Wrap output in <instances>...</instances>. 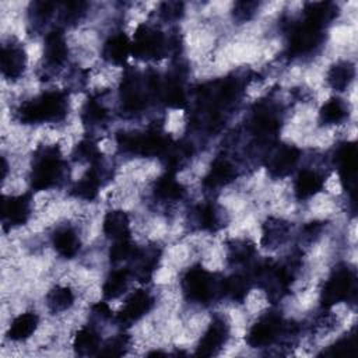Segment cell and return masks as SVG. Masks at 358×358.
<instances>
[{
  "instance_id": "obj_1",
  "label": "cell",
  "mask_w": 358,
  "mask_h": 358,
  "mask_svg": "<svg viewBox=\"0 0 358 358\" xmlns=\"http://www.w3.org/2000/svg\"><path fill=\"white\" fill-rule=\"evenodd\" d=\"M69 113V92L46 90L24 99L14 109V119L22 126L60 123Z\"/></svg>"
},
{
  "instance_id": "obj_2",
  "label": "cell",
  "mask_w": 358,
  "mask_h": 358,
  "mask_svg": "<svg viewBox=\"0 0 358 358\" xmlns=\"http://www.w3.org/2000/svg\"><path fill=\"white\" fill-rule=\"evenodd\" d=\"M67 173V162L63 158L60 147L56 144H43L36 147L29 162L27 180L31 190L48 192L60 186Z\"/></svg>"
},
{
  "instance_id": "obj_3",
  "label": "cell",
  "mask_w": 358,
  "mask_h": 358,
  "mask_svg": "<svg viewBox=\"0 0 358 358\" xmlns=\"http://www.w3.org/2000/svg\"><path fill=\"white\" fill-rule=\"evenodd\" d=\"M179 48V38L168 36L158 27L141 22L131 36V56L143 62H158Z\"/></svg>"
},
{
  "instance_id": "obj_4",
  "label": "cell",
  "mask_w": 358,
  "mask_h": 358,
  "mask_svg": "<svg viewBox=\"0 0 358 358\" xmlns=\"http://www.w3.org/2000/svg\"><path fill=\"white\" fill-rule=\"evenodd\" d=\"M222 277L210 271L201 264H193L180 277V289L185 299L190 303L207 306L213 301L222 298Z\"/></svg>"
},
{
  "instance_id": "obj_5",
  "label": "cell",
  "mask_w": 358,
  "mask_h": 358,
  "mask_svg": "<svg viewBox=\"0 0 358 358\" xmlns=\"http://www.w3.org/2000/svg\"><path fill=\"white\" fill-rule=\"evenodd\" d=\"M357 289V275L347 263H338L324 280L319 301L322 308H333L337 303L352 301Z\"/></svg>"
},
{
  "instance_id": "obj_6",
  "label": "cell",
  "mask_w": 358,
  "mask_h": 358,
  "mask_svg": "<svg viewBox=\"0 0 358 358\" xmlns=\"http://www.w3.org/2000/svg\"><path fill=\"white\" fill-rule=\"evenodd\" d=\"M287 320L274 309L263 310L249 326L245 341L249 348H268L280 344L284 336Z\"/></svg>"
},
{
  "instance_id": "obj_7",
  "label": "cell",
  "mask_w": 358,
  "mask_h": 358,
  "mask_svg": "<svg viewBox=\"0 0 358 358\" xmlns=\"http://www.w3.org/2000/svg\"><path fill=\"white\" fill-rule=\"evenodd\" d=\"M155 305V298L147 288H137L126 294L120 308L115 312V322L124 330L145 317Z\"/></svg>"
},
{
  "instance_id": "obj_8",
  "label": "cell",
  "mask_w": 358,
  "mask_h": 358,
  "mask_svg": "<svg viewBox=\"0 0 358 358\" xmlns=\"http://www.w3.org/2000/svg\"><path fill=\"white\" fill-rule=\"evenodd\" d=\"M69 53L70 49L64 31L59 27L49 29L43 36L42 45V77L62 70L69 59Z\"/></svg>"
},
{
  "instance_id": "obj_9",
  "label": "cell",
  "mask_w": 358,
  "mask_h": 358,
  "mask_svg": "<svg viewBox=\"0 0 358 358\" xmlns=\"http://www.w3.org/2000/svg\"><path fill=\"white\" fill-rule=\"evenodd\" d=\"M264 154V166L273 179L289 176L296 169L302 155L301 148L289 143H275Z\"/></svg>"
},
{
  "instance_id": "obj_10",
  "label": "cell",
  "mask_w": 358,
  "mask_h": 358,
  "mask_svg": "<svg viewBox=\"0 0 358 358\" xmlns=\"http://www.w3.org/2000/svg\"><path fill=\"white\" fill-rule=\"evenodd\" d=\"M34 213L31 193H4L1 199L3 229L11 232L28 224Z\"/></svg>"
},
{
  "instance_id": "obj_11",
  "label": "cell",
  "mask_w": 358,
  "mask_h": 358,
  "mask_svg": "<svg viewBox=\"0 0 358 358\" xmlns=\"http://www.w3.org/2000/svg\"><path fill=\"white\" fill-rule=\"evenodd\" d=\"M1 76L6 81H20L28 67V53L24 43L15 36L8 35L1 43Z\"/></svg>"
},
{
  "instance_id": "obj_12",
  "label": "cell",
  "mask_w": 358,
  "mask_h": 358,
  "mask_svg": "<svg viewBox=\"0 0 358 358\" xmlns=\"http://www.w3.org/2000/svg\"><path fill=\"white\" fill-rule=\"evenodd\" d=\"M229 336L231 324L227 316L222 313L214 315L197 341L196 355L211 357L220 354V351L227 345Z\"/></svg>"
},
{
  "instance_id": "obj_13",
  "label": "cell",
  "mask_w": 358,
  "mask_h": 358,
  "mask_svg": "<svg viewBox=\"0 0 358 358\" xmlns=\"http://www.w3.org/2000/svg\"><path fill=\"white\" fill-rule=\"evenodd\" d=\"M239 175V168L225 154L214 157L206 175L203 176L201 185L206 190L215 192L231 185Z\"/></svg>"
},
{
  "instance_id": "obj_14",
  "label": "cell",
  "mask_w": 358,
  "mask_h": 358,
  "mask_svg": "<svg viewBox=\"0 0 358 358\" xmlns=\"http://www.w3.org/2000/svg\"><path fill=\"white\" fill-rule=\"evenodd\" d=\"M41 326V317L35 310L17 313L10 319L4 331V340L8 344H24L29 341Z\"/></svg>"
},
{
  "instance_id": "obj_15",
  "label": "cell",
  "mask_w": 358,
  "mask_h": 358,
  "mask_svg": "<svg viewBox=\"0 0 358 358\" xmlns=\"http://www.w3.org/2000/svg\"><path fill=\"white\" fill-rule=\"evenodd\" d=\"M292 225L288 220L277 215H267L260 225V245L267 250H275L287 243Z\"/></svg>"
},
{
  "instance_id": "obj_16",
  "label": "cell",
  "mask_w": 358,
  "mask_h": 358,
  "mask_svg": "<svg viewBox=\"0 0 358 358\" xmlns=\"http://www.w3.org/2000/svg\"><path fill=\"white\" fill-rule=\"evenodd\" d=\"M326 175L317 168H301L298 169L292 180L294 197L298 201H306L317 196L324 189Z\"/></svg>"
},
{
  "instance_id": "obj_17",
  "label": "cell",
  "mask_w": 358,
  "mask_h": 358,
  "mask_svg": "<svg viewBox=\"0 0 358 358\" xmlns=\"http://www.w3.org/2000/svg\"><path fill=\"white\" fill-rule=\"evenodd\" d=\"M334 166L344 189L354 190L357 172V145L352 141H343L336 147L333 157Z\"/></svg>"
},
{
  "instance_id": "obj_18",
  "label": "cell",
  "mask_w": 358,
  "mask_h": 358,
  "mask_svg": "<svg viewBox=\"0 0 358 358\" xmlns=\"http://www.w3.org/2000/svg\"><path fill=\"white\" fill-rule=\"evenodd\" d=\"M151 194L157 203L164 206H172L183 200L186 194V187L176 178V172L165 171L152 182Z\"/></svg>"
},
{
  "instance_id": "obj_19",
  "label": "cell",
  "mask_w": 358,
  "mask_h": 358,
  "mask_svg": "<svg viewBox=\"0 0 358 358\" xmlns=\"http://www.w3.org/2000/svg\"><path fill=\"white\" fill-rule=\"evenodd\" d=\"M131 56V38L123 31L110 34L101 46V57L110 66L123 67Z\"/></svg>"
},
{
  "instance_id": "obj_20",
  "label": "cell",
  "mask_w": 358,
  "mask_h": 358,
  "mask_svg": "<svg viewBox=\"0 0 358 358\" xmlns=\"http://www.w3.org/2000/svg\"><path fill=\"white\" fill-rule=\"evenodd\" d=\"M50 245L59 257L71 260L81 249V236L71 224H62L50 234Z\"/></svg>"
},
{
  "instance_id": "obj_21",
  "label": "cell",
  "mask_w": 358,
  "mask_h": 358,
  "mask_svg": "<svg viewBox=\"0 0 358 358\" xmlns=\"http://www.w3.org/2000/svg\"><path fill=\"white\" fill-rule=\"evenodd\" d=\"M102 234L110 241L131 238V218L123 208H110L102 218Z\"/></svg>"
},
{
  "instance_id": "obj_22",
  "label": "cell",
  "mask_w": 358,
  "mask_h": 358,
  "mask_svg": "<svg viewBox=\"0 0 358 358\" xmlns=\"http://www.w3.org/2000/svg\"><path fill=\"white\" fill-rule=\"evenodd\" d=\"M130 281H133V275L126 266H120L110 270L101 285L102 299L109 302L120 298L122 295H126Z\"/></svg>"
},
{
  "instance_id": "obj_23",
  "label": "cell",
  "mask_w": 358,
  "mask_h": 358,
  "mask_svg": "<svg viewBox=\"0 0 358 358\" xmlns=\"http://www.w3.org/2000/svg\"><path fill=\"white\" fill-rule=\"evenodd\" d=\"M76 291L69 284H56L45 294V308L53 315H62L69 312L76 303Z\"/></svg>"
},
{
  "instance_id": "obj_24",
  "label": "cell",
  "mask_w": 358,
  "mask_h": 358,
  "mask_svg": "<svg viewBox=\"0 0 358 358\" xmlns=\"http://www.w3.org/2000/svg\"><path fill=\"white\" fill-rule=\"evenodd\" d=\"M256 246L248 238H232L225 243V260L234 267L253 266Z\"/></svg>"
},
{
  "instance_id": "obj_25",
  "label": "cell",
  "mask_w": 358,
  "mask_h": 358,
  "mask_svg": "<svg viewBox=\"0 0 358 358\" xmlns=\"http://www.w3.org/2000/svg\"><path fill=\"white\" fill-rule=\"evenodd\" d=\"M102 338L92 324L77 327L71 336V348L78 355H95L99 352Z\"/></svg>"
},
{
  "instance_id": "obj_26",
  "label": "cell",
  "mask_w": 358,
  "mask_h": 358,
  "mask_svg": "<svg viewBox=\"0 0 358 358\" xmlns=\"http://www.w3.org/2000/svg\"><path fill=\"white\" fill-rule=\"evenodd\" d=\"M355 77V66L350 60L334 62L326 73V84L336 92H344Z\"/></svg>"
},
{
  "instance_id": "obj_27",
  "label": "cell",
  "mask_w": 358,
  "mask_h": 358,
  "mask_svg": "<svg viewBox=\"0 0 358 358\" xmlns=\"http://www.w3.org/2000/svg\"><path fill=\"white\" fill-rule=\"evenodd\" d=\"M348 105L344 99L334 95L324 101L319 109V122L323 126H337L348 117Z\"/></svg>"
},
{
  "instance_id": "obj_28",
  "label": "cell",
  "mask_w": 358,
  "mask_h": 358,
  "mask_svg": "<svg viewBox=\"0 0 358 358\" xmlns=\"http://www.w3.org/2000/svg\"><path fill=\"white\" fill-rule=\"evenodd\" d=\"M137 250H138V245L131 238L119 239L110 243L108 250V257L110 264L113 266H119L123 263L127 264L134 257Z\"/></svg>"
},
{
  "instance_id": "obj_29",
  "label": "cell",
  "mask_w": 358,
  "mask_h": 358,
  "mask_svg": "<svg viewBox=\"0 0 358 358\" xmlns=\"http://www.w3.org/2000/svg\"><path fill=\"white\" fill-rule=\"evenodd\" d=\"M57 10V4L52 1H34L29 4L28 18L34 28H42L53 17Z\"/></svg>"
},
{
  "instance_id": "obj_30",
  "label": "cell",
  "mask_w": 358,
  "mask_h": 358,
  "mask_svg": "<svg viewBox=\"0 0 358 358\" xmlns=\"http://www.w3.org/2000/svg\"><path fill=\"white\" fill-rule=\"evenodd\" d=\"M131 336L124 331H120L109 337L106 341H102L98 355H123L131 347Z\"/></svg>"
},
{
  "instance_id": "obj_31",
  "label": "cell",
  "mask_w": 358,
  "mask_h": 358,
  "mask_svg": "<svg viewBox=\"0 0 358 358\" xmlns=\"http://www.w3.org/2000/svg\"><path fill=\"white\" fill-rule=\"evenodd\" d=\"M88 4L85 1H67L62 4L60 10V20L63 21L64 25H76L78 21L84 18L87 14Z\"/></svg>"
},
{
  "instance_id": "obj_32",
  "label": "cell",
  "mask_w": 358,
  "mask_h": 358,
  "mask_svg": "<svg viewBox=\"0 0 358 358\" xmlns=\"http://www.w3.org/2000/svg\"><path fill=\"white\" fill-rule=\"evenodd\" d=\"M257 1H236L232 8V17L239 24L250 21L259 10Z\"/></svg>"
},
{
  "instance_id": "obj_33",
  "label": "cell",
  "mask_w": 358,
  "mask_h": 358,
  "mask_svg": "<svg viewBox=\"0 0 358 358\" xmlns=\"http://www.w3.org/2000/svg\"><path fill=\"white\" fill-rule=\"evenodd\" d=\"M183 13H185L183 3H178V1L161 3L158 8V17L165 22L179 20L183 15Z\"/></svg>"
},
{
  "instance_id": "obj_34",
  "label": "cell",
  "mask_w": 358,
  "mask_h": 358,
  "mask_svg": "<svg viewBox=\"0 0 358 358\" xmlns=\"http://www.w3.org/2000/svg\"><path fill=\"white\" fill-rule=\"evenodd\" d=\"M355 348V331L352 330L351 333L340 337L333 345H330L329 352L326 354H350Z\"/></svg>"
}]
</instances>
